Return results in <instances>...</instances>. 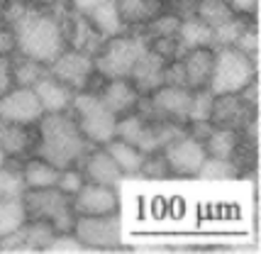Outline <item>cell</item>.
Listing matches in <instances>:
<instances>
[{"mask_svg": "<svg viewBox=\"0 0 261 254\" xmlns=\"http://www.w3.org/2000/svg\"><path fill=\"white\" fill-rule=\"evenodd\" d=\"M239 173V169L232 164V159H217V157H205V162L198 169V179L203 181H227L234 179Z\"/></svg>", "mask_w": 261, "mask_h": 254, "instance_id": "30", "label": "cell"}, {"mask_svg": "<svg viewBox=\"0 0 261 254\" xmlns=\"http://www.w3.org/2000/svg\"><path fill=\"white\" fill-rule=\"evenodd\" d=\"M164 86H183V88H188L183 61H173L171 66H169V64L164 66Z\"/></svg>", "mask_w": 261, "mask_h": 254, "instance_id": "39", "label": "cell"}, {"mask_svg": "<svg viewBox=\"0 0 261 254\" xmlns=\"http://www.w3.org/2000/svg\"><path fill=\"white\" fill-rule=\"evenodd\" d=\"M71 3H73V8L83 15V12H88L91 8H95L98 3H102V0H71Z\"/></svg>", "mask_w": 261, "mask_h": 254, "instance_id": "43", "label": "cell"}, {"mask_svg": "<svg viewBox=\"0 0 261 254\" xmlns=\"http://www.w3.org/2000/svg\"><path fill=\"white\" fill-rule=\"evenodd\" d=\"M256 76H259V64L251 61L244 52H239L237 46H217L207 88L215 95L239 93Z\"/></svg>", "mask_w": 261, "mask_h": 254, "instance_id": "3", "label": "cell"}, {"mask_svg": "<svg viewBox=\"0 0 261 254\" xmlns=\"http://www.w3.org/2000/svg\"><path fill=\"white\" fill-rule=\"evenodd\" d=\"M191 3H195V0H191Z\"/></svg>", "mask_w": 261, "mask_h": 254, "instance_id": "46", "label": "cell"}, {"mask_svg": "<svg viewBox=\"0 0 261 254\" xmlns=\"http://www.w3.org/2000/svg\"><path fill=\"white\" fill-rule=\"evenodd\" d=\"M256 115V110L249 108L239 98V93H225V95H215L213 103V113H210V122L217 127H229V130H239Z\"/></svg>", "mask_w": 261, "mask_h": 254, "instance_id": "15", "label": "cell"}, {"mask_svg": "<svg viewBox=\"0 0 261 254\" xmlns=\"http://www.w3.org/2000/svg\"><path fill=\"white\" fill-rule=\"evenodd\" d=\"M195 17H200L205 24L217 27V24H225L227 20L237 17L239 12L229 5L227 0H195Z\"/></svg>", "mask_w": 261, "mask_h": 254, "instance_id": "27", "label": "cell"}, {"mask_svg": "<svg viewBox=\"0 0 261 254\" xmlns=\"http://www.w3.org/2000/svg\"><path fill=\"white\" fill-rule=\"evenodd\" d=\"M91 151V142L83 137L76 120L64 113H44L39 117V144L37 157L54 164L57 169H68Z\"/></svg>", "mask_w": 261, "mask_h": 254, "instance_id": "2", "label": "cell"}, {"mask_svg": "<svg viewBox=\"0 0 261 254\" xmlns=\"http://www.w3.org/2000/svg\"><path fill=\"white\" fill-rule=\"evenodd\" d=\"M161 154H164V159L169 164V171L176 173V176H195L200 164L207 157L203 142H198L191 135H183V137L169 142L161 149Z\"/></svg>", "mask_w": 261, "mask_h": 254, "instance_id": "11", "label": "cell"}, {"mask_svg": "<svg viewBox=\"0 0 261 254\" xmlns=\"http://www.w3.org/2000/svg\"><path fill=\"white\" fill-rule=\"evenodd\" d=\"M12 49H15L12 32H10V30H5V27L0 24V57H3V54H10Z\"/></svg>", "mask_w": 261, "mask_h": 254, "instance_id": "42", "label": "cell"}, {"mask_svg": "<svg viewBox=\"0 0 261 254\" xmlns=\"http://www.w3.org/2000/svg\"><path fill=\"white\" fill-rule=\"evenodd\" d=\"M115 3H117L120 17L127 27L147 24L154 15H159L161 8V3H154V0H115Z\"/></svg>", "mask_w": 261, "mask_h": 254, "instance_id": "25", "label": "cell"}, {"mask_svg": "<svg viewBox=\"0 0 261 254\" xmlns=\"http://www.w3.org/2000/svg\"><path fill=\"white\" fill-rule=\"evenodd\" d=\"M71 232L86 249H115V247H120L122 225H120L117 213L79 215Z\"/></svg>", "mask_w": 261, "mask_h": 254, "instance_id": "7", "label": "cell"}, {"mask_svg": "<svg viewBox=\"0 0 261 254\" xmlns=\"http://www.w3.org/2000/svg\"><path fill=\"white\" fill-rule=\"evenodd\" d=\"M203 147L207 157H217V159H232L237 154L239 147V130H229V127H213V132L203 139Z\"/></svg>", "mask_w": 261, "mask_h": 254, "instance_id": "24", "label": "cell"}, {"mask_svg": "<svg viewBox=\"0 0 261 254\" xmlns=\"http://www.w3.org/2000/svg\"><path fill=\"white\" fill-rule=\"evenodd\" d=\"M32 91L37 93V98H39L44 113H64V110L71 108V100H73V95H76L73 88H68L66 83H61L59 79H54L51 73L44 76L42 81L34 83Z\"/></svg>", "mask_w": 261, "mask_h": 254, "instance_id": "19", "label": "cell"}, {"mask_svg": "<svg viewBox=\"0 0 261 254\" xmlns=\"http://www.w3.org/2000/svg\"><path fill=\"white\" fill-rule=\"evenodd\" d=\"M125 173L120 171V166L115 159L108 154V149L100 144V149H91L86 154V164H83V179L93 181V184L102 186H117L122 181Z\"/></svg>", "mask_w": 261, "mask_h": 254, "instance_id": "17", "label": "cell"}, {"mask_svg": "<svg viewBox=\"0 0 261 254\" xmlns=\"http://www.w3.org/2000/svg\"><path fill=\"white\" fill-rule=\"evenodd\" d=\"M227 3L239 15H256L259 10V0H227Z\"/></svg>", "mask_w": 261, "mask_h": 254, "instance_id": "41", "label": "cell"}, {"mask_svg": "<svg viewBox=\"0 0 261 254\" xmlns=\"http://www.w3.org/2000/svg\"><path fill=\"white\" fill-rule=\"evenodd\" d=\"M12 88V59L10 54L0 57V95Z\"/></svg>", "mask_w": 261, "mask_h": 254, "instance_id": "40", "label": "cell"}, {"mask_svg": "<svg viewBox=\"0 0 261 254\" xmlns=\"http://www.w3.org/2000/svg\"><path fill=\"white\" fill-rule=\"evenodd\" d=\"M139 173H142V176H149V179H166V176H171L169 164H166V159H164L161 151L147 154V157H144V164H142V169H139Z\"/></svg>", "mask_w": 261, "mask_h": 254, "instance_id": "37", "label": "cell"}, {"mask_svg": "<svg viewBox=\"0 0 261 254\" xmlns=\"http://www.w3.org/2000/svg\"><path fill=\"white\" fill-rule=\"evenodd\" d=\"M83 184H86L83 171L73 169V166H68V169H61V173H59L57 188L61 191V193H66V196H73V193H76V191H79Z\"/></svg>", "mask_w": 261, "mask_h": 254, "instance_id": "38", "label": "cell"}, {"mask_svg": "<svg viewBox=\"0 0 261 254\" xmlns=\"http://www.w3.org/2000/svg\"><path fill=\"white\" fill-rule=\"evenodd\" d=\"M115 137L125 139L129 144H135L137 149H142L144 154H154L159 149V142H156V130L154 122L144 117L142 113H127L122 120H117L115 125Z\"/></svg>", "mask_w": 261, "mask_h": 254, "instance_id": "14", "label": "cell"}, {"mask_svg": "<svg viewBox=\"0 0 261 254\" xmlns=\"http://www.w3.org/2000/svg\"><path fill=\"white\" fill-rule=\"evenodd\" d=\"M27 186L22 181V171L0 166V200H22Z\"/></svg>", "mask_w": 261, "mask_h": 254, "instance_id": "32", "label": "cell"}, {"mask_svg": "<svg viewBox=\"0 0 261 254\" xmlns=\"http://www.w3.org/2000/svg\"><path fill=\"white\" fill-rule=\"evenodd\" d=\"M100 100L120 117V115H127V113L137 110V105H139V91L127 79H110L100 93Z\"/></svg>", "mask_w": 261, "mask_h": 254, "instance_id": "20", "label": "cell"}, {"mask_svg": "<svg viewBox=\"0 0 261 254\" xmlns=\"http://www.w3.org/2000/svg\"><path fill=\"white\" fill-rule=\"evenodd\" d=\"M247 20L244 17H232V20H227L225 24H217V27H213V49H217V46H234V42H237V37L242 35V30L247 27Z\"/></svg>", "mask_w": 261, "mask_h": 254, "instance_id": "33", "label": "cell"}, {"mask_svg": "<svg viewBox=\"0 0 261 254\" xmlns=\"http://www.w3.org/2000/svg\"><path fill=\"white\" fill-rule=\"evenodd\" d=\"M73 120L79 130L83 132V137L91 144H105L115 137V125H117V115L108 105L100 100V95L95 93H76L73 100Z\"/></svg>", "mask_w": 261, "mask_h": 254, "instance_id": "6", "label": "cell"}, {"mask_svg": "<svg viewBox=\"0 0 261 254\" xmlns=\"http://www.w3.org/2000/svg\"><path fill=\"white\" fill-rule=\"evenodd\" d=\"M83 15L88 17V22L93 24V30H95L98 35H102L105 39L122 35L127 30V24L122 22L115 0H102V3H98V5L91 8L88 12H83Z\"/></svg>", "mask_w": 261, "mask_h": 254, "instance_id": "21", "label": "cell"}, {"mask_svg": "<svg viewBox=\"0 0 261 254\" xmlns=\"http://www.w3.org/2000/svg\"><path fill=\"white\" fill-rule=\"evenodd\" d=\"M3 20H8L10 24L15 49L20 52V57L37 59L49 66L66 49V32L49 12L10 0L8 10H3Z\"/></svg>", "mask_w": 261, "mask_h": 254, "instance_id": "1", "label": "cell"}, {"mask_svg": "<svg viewBox=\"0 0 261 254\" xmlns=\"http://www.w3.org/2000/svg\"><path fill=\"white\" fill-rule=\"evenodd\" d=\"M24 213L30 220H44L57 232H71L76 213L71 208V196L61 193L57 186L49 188H27L22 196Z\"/></svg>", "mask_w": 261, "mask_h": 254, "instance_id": "4", "label": "cell"}, {"mask_svg": "<svg viewBox=\"0 0 261 254\" xmlns=\"http://www.w3.org/2000/svg\"><path fill=\"white\" fill-rule=\"evenodd\" d=\"M95 64H93V54L83 52V49H64L51 64H49V73L66 83L73 91H83L88 81H91Z\"/></svg>", "mask_w": 261, "mask_h": 254, "instance_id": "10", "label": "cell"}, {"mask_svg": "<svg viewBox=\"0 0 261 254\" xmlns=\"http://www.w3.org/2000/svg\"><path fill=\"white\" fill-rule=\"evenodd\" d=\"M59 173L61 169H57L54 164L44 162V159H32L24 164L22 181L27 188H49V186H57Z\"/></svg>", "mask_w": 261, "mask_h": 254, "instance_id": "26", "label": "cell"}, {"mask_svg": "<svg viewBox=\"0 0 261 254\" xmlns=\"http://www.w3.org/2000/svg\"><path fill=\"white\" fill-rule=\"evenodd\" d=\"M102 147L108 149V154L115 159V164L120 166L122 173H139L142 164H144V157H147L142 149H137L135 144H129V142H125L120 137H113L110 142H105Z\"/></svg>", "mask_w": 261, "mask_h": 254, "instance_id": "23", "label": "cell"}, {"mask_svg": "<svg viewBox=\"0 0 261 254\" xmlns=\"http://www.w3.org/2000/svg\"><path fill=\"white\" fill-rule=\"evenodd\" d=\"M57 230L44 220H24L10 235L0 237V249H49Z\"/></svg>", "mask_w": 261, "mask_h": 254, "instance_id": "13", "label": "cell"}, {"mask_svg": "<svg viewBox=\"0 0 261 254\" xmlns=\"http://www.w3.org/2000/svg\"><path fill=\"white\" fill-rule=\"evenodd\" d=\"M234 46H237L239 52H244L251 61H256V64H259V30H256V27L247 24V27L242 30V35L237 37Z\"/></svg>", "mask_w": 261, "mask_h": 254, "instance_id": "36", "label": "cell"}, {"mask_svg": "<svg viewBox=\"0 0 261 254\" xmlns=\"http://www.w3.org/2000/svg\"><path fill=\"white\" fill-rule=\"evenodd\" d=\"M0 24H3V5H0Z\"/></svg>", "mask_w": 261, "mask_h": 254, "instance_id": "44", "label": "cell"}, {"mask_svg": "<svg viewBox=\"0 0 261 254\" xmlns=\"http://www.w3.org/2000/svg\"><path fill=\"white\" fill-rule=\"evenodd\" d=\"M149 46V42L144 37L137 35H117L110 37L102 49L93 57L95 71L105 76V79H129V71L137 64V59L144 54V49Z\"/></svg>", "mask_w": 261, "mask_h": 254, "instance_id": "5", "label": "cell"}, {"mask_svg": "<svg viewBox=\"0 0 261 254\" xmlns=\"http://www.w3.org/2000/svg\"><path fill=\"white\" fill-rule=\"evenodd\" d=\"M183 69H186V81L188 88H205L213 73V61H215V49L213 46H198V49H188L183 52Z\"/></svg>", "mask_w": 261, "mask_h": 254, "instance_id": "18", "label": "cell"}, {"mask_svg": "<svg viewBox=\"0 0 261 254\" xmlns=\"http://www.w3.org/2000/svg\"><path fill=\"white\" fill-rule=\"evenodd\" d=\"M178 24H181V17H178V15H154L144 27H147L149 37L156 39V37H176Z\"/></svg>", "mask_w": 261, "mask_h": 254, "instance_id": "35", "label": "cell"}, {"mask_svg": "<svg viewBox=\"0 0 261 254\" xmlns=\"http://www.w3.org/2000/svg\"><path fill=\"white\" fill-rule=\"evenodd\" d=\"M213 103H215V93L210 91L207 86H205V88H195V91H193V98H191L188 122H195V120H210Z\"/></svg>", "mask_w": 261, "mask_h": 254, "instance_id": "34", "label": "cell"}, {"mask_svg": "<svg viewBox=\"0 0 261 254\" xmlns=\"http://www.w3.org/2000/svg\"><path fill=\"white\" fill-rule=\"evenodd\" d=\"M154 3H164V0H154Z\"/></svg>", "mask_w": 261, "mask_h": 254, "instance_id": "45", "label": "cell"}, {"mask_svg": "<svg viewBox=\"0 0 261 254\" xmlns=\"http://www.w3.org/2000/svg\"><path fill=\"white\" fill-rule=\"evenodd\" d=\"M44 76H49V66L37 61V59L22 57L20 61H12V83L15 86H24L32 88L37 81H42Z\"/></svg>", "mask_w": 261, "mask_h": 254, "instance_id": "28", "label": "cell"}, {"mask_svg": "<svg viewBox=\"0 0 261 254\" xmlns=\"http://www.w3.org/2000/svg\"><path fill=\"white\" fill-rule=\"evenodd\" d=\"M42 115H44L42 103H39V98H37V93L32 88L15 86V88L0 95V122L27 127L39 122Z\"/></svg>", "mask_w": 261, "mask_h": 254, "instance_id": "9", "label": "cell"}, {"mask_svg": "<svg viewBox=\"0 0 261 254\" xmlns=\"http://www.w3.org/2000/svg\"><path fill=\"white\" fill-rule=\"evenodd\" d=\"M176 39H178V46L181 52H188V49H198V46H213V27L205 24L200 17H181V24H178V32H176Z\"/></svg>", "mask_w": 261, "mask_h": 254, "instance_id": "22", "label": "cell"}, {"mask_svg": "<svg viewBox=\"0 0 261 254\" xmlns=\"http://www.w3.org/2000/svg\"><path fill=\"white\" fill-rule=\"evenodd\" d=\"M24 220H27V213H24L22 200H0V237L10 235Z\"/></svg>", "mask_w": 261, "mask_h": 254, "instance_id": "31", "label": "cell"}, {"mask_svg": "<svg viewBox=\"0 0 261 254\" xmlns=\"http://www.w3.org/2000/svg\"><path fill=\"white\" fill-rule=\"evenodd\" d=\"M164 66L166 59L161 57L159 52H154L151 46L144 49V54L137 59V64L129 71V79L139 93H151L159 86H164Z\"/></svg>", "mask_w": 261, "mask_h": 254, "instance_id": "16", "label": "cell"}, {"mask_svg": "<svg viewBox=\"0 0 261 254\" xmlns=\"http://www.w3.org/2000/svg\"><path fill=\"white\" fill-rule=\"evenodd\" d=\"M30 144H32V137L24 130V125L3 122V127H0V147L8 157H22L24 151L30 149Z\"/></svg>", "mask_w": 261, "mask_h": 254, "instance_id": "29", "label": "cell"}, {"mask_svg": "<svg viewBox=\"0 0 261 254\" xmlns=\"http://www.w3.org/2000/svg\"><path fill=\"white\" fill-rule=\"evenodd\" d=\"M191 98L193 91L183 88V86H159L156 91H151V98H147L139 105L144 108V117H159V120H173V122H186L188 110H191Z\"/></svg>", "mask_w": 261, "mask_h": 254, "instance_id": "8", "label": "cell"}, {"mask_svg": "<svg viewBox=\"0 0 261 254\" xmlns=\"http://www.w3.org/2000/svg\"><path fill=\"white\" fill-rule=\"evenodd\" d=\"M71 208H73L76 215H105V213H117L120 200H117L115 186L86 181L71 196Z\"/></svg>", "mask_w": 261, "mask_h": 254, "instance_id": "12", "label": "cell"}]
</instances>
